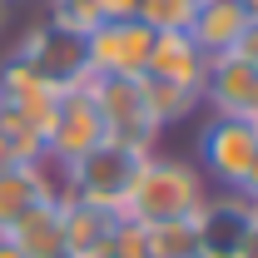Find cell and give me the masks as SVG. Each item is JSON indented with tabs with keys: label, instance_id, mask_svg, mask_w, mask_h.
Here are the masks:
<instances>
[{
	"label": "cell",
	"instance_id": "1",
	"mask_svg": "<svg viewBox=\"0 0 258 258\" xmlns=\"http://www.w3.org/2000/svg\"><path fill=\"white\" fill-rule=\"evenodd\" d=\"M209 199V184L204 174L194 169L189 159H174V154H144L134 184H129V199L119 209V219L129 224H174V219H194Z\"/></svg>",
	"mask_w": 258,
	"mask_h": 258
},
{
	"label": "cell",
	"instance_id": "2",
	"mask_svg": "<svg viewBox=\"0 0 258 258\" xmlns=\"http://www.w3.org/2000/svg\"><path fill=\"white\" fill-rule=\"evenodd\" d=\"M139 164H144L139 149H129L119 139H104L85 159H75L70 169H60V179H64V194H70V199H85V204H95V209L119 214L124 199H129V184H134V174H139Z\"/></svg>",
	"mask_w": 258,
	"mask_h": 258
},
{
	"label": "cell",
	"instance_id": "3",
	"mask_svg": "<svg viewBox=\"0 0 258 258\" xmlns=\"http://www.w3.org/2000/svg\"><path fill=\"white\" fill-rule=\"evenodd\" d=\"M15 55L30 64L50 90H60V95L95 80V70H90V50H85V35L64 30V25H55V20L30 25V30L15 40Z\"/></svg>",
	"mask_w": 258,
	"mask_h": 258
},
{
	"label": "cell",
	"instance_id": "4",
	"mask_svg": "<svg viewBox=\"0 0 258 258\" xmlns=\"http://www.w3.org/2000/svg\"><path fill=\"white\" fill-rule=\"evenodd\" d=\"M258 159V124L253 119H228V114H209V124L199 129V174H209L224 194H238Z\"/></svg>",
	"mask_w": 258,
	"mask_h": 258
},
{
	"label": "cell",
	"instance_id": "5",
	"mask_svg": "<svg viewBox=\"0 0 258 258\" xmlns=\"http://www.w3.org/2000/svg\"><path fill=\"white\" fill-rule=\"evenodd\" d=\"M90 95H95L99 114H104V129H109V139H119V144L139 149V154H154V144H159V134H164V129L149 119L139 80L95 75V80H90Z\"/></svg>",
	"mask_w": 258,
	"mask_h": 258
},
{
	"label": "cell",
	"instance_id": "6",
	"mask_svg": "<svg viewBox=\"0 0 258 258\" xmlns=\"http://www.w3.org/2000/svg\"><path fill=\"white\" fill-rule=\"evenodd\" d=\"M104 139H109V129H104V114H99L90 85L64 90L60 109H55V124H50V139H45V164L70 169L75 159H85L90 149H99Z\"/></svg>",
	"mask_w": 258,
	"mask_h": 258
},
{
	"label": "cell",
	"instance_id": "7",
	"mask_svg": "<svg viewBox=\"0 0 258 258\" xmlns=\"http://www.w3.org/2000/svg\"><path fill=\"white\" fill-rule=\"evenodd\" d=\"M90 50V70L95 75H119V80H139L149 70V50H154V30L134 15V20H99L85 35Z\"/></svg>",
	"mask_w": 258,
	"mask_h": 258
},
{
	"label": "cell",
	"instance_id": "8",
	"mask_svg": "<svg viewBox=\"0 0 258 258\" xmlns=\"http://www.w3.org/2000/svg\"><path fill=\"white\" fill-rule=\"evenodd\" d=\"M204 104H209V114L253 119V124H258V64H248L238 50H228V55H209Z\"/></svg>",
	"mask_w": 258,
	"mask_h": 258
},
{
	"label": "cell",
	"instance_id": "9",
	"mask_svg": "<svg viewBox=\"0 0 258 258\" xmlns=\"http://www.w3.org/2000/svg\"><path fill=\"white\" fill-rule=\"evenodd\" d=\"M194 228H199V248L214 258H238L248 228H253V204L238 199V194H209L204 209L194 214Z\"/></svg>",
	"mask_w": 258,
	"mask_h": 258
},
{
	"label": "cell",
	"instance_id": "10",
	"mask_svg": "<svg viewBox=\"0 0 258 258\" xmlns=\"http://www.w3.org/2000/svg\"><path fill=\"white\" fill-rule=\"evenodd\" d=\"M64 194V179L50 174V164H10L0 169V238L20 224L30 209Z\"/></svg>",
	"mask_w": 258,
	"mask_h": 258
},
{
	"label": "cell",
	"instance_id": "11",
	"mask_svg": "<svg viewBox=\"0 0 258 258\" xmlns=\"http://www.w3.org/2000/svg\"><path fill=\"white\" fill-rule=\"evenodd\" d=\"M154 80H169V85H184V90H199L204 95V75H209V55L199 50V40L189 30H159L154 35V50H149V70Z\"/></svg>",
	"mask_w": 258,
	"mask_h": 258
},
{
	"label": "cell",
	"instance_id": "12",
	"mask_svg": "<svg viewBox=\"0 0 258 258\" xmlns=\"http://www.w3.org/2000/svg\"><path fill=\"white\" fill-rule=\"evenodd\" d=\"M248 5L243 0H199V15H194V40H199V50L204 55H228V50H238V40L248 30Z\"/></svg>",
	"mask_w": 258,
	"mask_h": 258
},
{
	"label": "cell",
	"instance_id": "13",
	"mask_svg": "<svg viewBox=\"0 0 258 258\" xmlns=\"http://www.w3.org/2000/svg\"><path fill=\"white\" fill-rule=\"evenodd\" d=\"M60 224H64V253L80 258V253H90V248H99V243L114 238L119 214H109V209H95V204H85V199L60 194Z\"/></svg>",
	"mask_w": 258,
	"mask_h": 258
},
{
	"label": "cell",
	"instance_id": "14",
	"mask_svg": "<svg viewBox=\"0 0 258 258\" xmlns=\"http://www.w3.org/2000/svg\"><path fill=\"white\" fill-rule=\"evenodd\" d=\"M15 248L25 258H70L64 253V224H60V199H50V204H40L30 209L20 224L5 233Z\"/></svg>",
	"mask_w": 258,
	"mask_h": 258
},
{
	"label": "cell",
	"instance_id": "15",
	"mask_svg": "<svg viewBox=\"0 0 258 258\" xmlns=\"http://www.w3.org/2000/svg\"><path fill=\"white\" fill-rule=\"evenodd\" d=\"M139 90H144V109L159 129L184 124L194 109H204V95L199 90H184V85H169V80H154V75H139Z\"/></svg>",
	"mask_w": 258,
	"mask_h": 258
},
{
	"label": "cell",
	"instance_id": "16",
	"mask_svg": "<svg viewBox=\"0 0 258 258\" xmlns=\"http://www.w3.org/2000/svg\"><path fill=\"white\" fill-rule=\"evenodd\" d=\"M199 253L204 248H199L194 219H174V224H149L144 228V258H199Z\"/></svg>",
	"mask_w": 258,
	"mask_h": 258
},
{
	"label": "cell",
	"instance_id": "17",
	"mask_svg": "<svg viewBox=\"0 0 258 258\" xmlns=\"http://www.w3.org/2000/svg\"><path fill=\"white\" fill-rule=\"evenodd\" d=\"M194 15H199V0H139V20L149 30H194Z\"/></svg>",
	"mask_w": 258,
	"mask_h": 258
},
{
	"label": "cell",
	"instance_id": "18",
	"mask_svg": "<svg viewBox=\"0 0 258 258\" xmlns=\"http://www.w3.org/2000/svg\"><path fill=\"white\" fill-rule=\"evenodd\" d=\"M45 20H55V25H64L75 35H90L104 20V5L99 0H50V15Z\"/></svg>",
	"mask_w": 258,
	"mask_h": 258
},
{
	"label": "cell",
	"instance_id": "19",
	"mask_svg": "<svg viewBox=\"0 0 258 258\" xmlns=\"http://www.w3.org/2000/svg\"><path fill=\"white\" fill-rule=\"evenodd\" d=\"M238 55L248 64H258V20H248V30H243V40H238Z\"/></svg>",
	"mask_w": 258,
	"mask_h": 258
},
{
	"label": "cell",
	"instance_id": "20",
	"mask_svg": "<svg viewBox=\"0 0 258 258\" xmlns=\"http://www.w3.org/2000/svg\"><path fill=\"white\" fill-rule=\"evenodd\" d=\"M238 258H258V219H253V228H248V238H243Z\"/></svg>",
	"mask_w": 258,
	"mask_h": 258
},
{
	"label": "cell",
	"instance_id": "21",
	"mask_svg": "<svg viewBox=\"0 0 258 258\" xmlns=\"http://www.w3.org/2000/svg\"><path fill=\"white\" fill-rule=\"evenodd\" d=\"M80 258H119V253H114V243H99V248H90V253H80Z\"/></svg>",
	"mask_w": 258,
	"mask_h": 258
},
{
	"label": "cell",
	"instance_id": "22",
	"mask_svg": "<svg viewBox=\"0 0 258 258\" xmlns=\"http://www.w3.org/2000/svg\"><path fill=\"white\" fill-rule=\"evenodd\" d=\"M15 164V154H10V144H5V134H0V169H10Z\"/></svg>",
	"mask_w": 258,
	"mask_h": 258
},
{
	"label": "cell",
	"instance_id": "23",
	"mask_svg": "<svg viewBox=\"0 0 258 258\" xmlns=\"http://www.w3.org/2000/svg\"><path fill=\"white\" fill-rule=\"evenodd\" d=\"M0 258H25V253H20V248H15L10 238H0Z\"/></svg>",
	"mask_w": 258,
	"mask_h": 258
},
{
	"label": "cell",
	"instance_id": "24",
	"mask_svg": "<svg viewBox=\"0 0 258 258\" xmlns=\"http://www.w3.org/2000/svg\"><path fill=\"white\" fill-rule=\"evenodd\" d=\"M5 20H10V0H0V30H5Z\"/></svg>",
	"mask_w": 258,
	"mask_h": 258
},
{
	"label": "cell",
	"instance_id": "25",
	"mask_svg": "<svg viewBox=\"0 0 258 258\" xmlns=\"http://www.w3.org/2000/svg\"><path fill=\"white\" fill-rule=\"evenodd\" d=\"M243 5H248V15H253V20H258V0H243Z\"/></svg>",
	"mask_w": 258,
	"mask_h": 258
},
{
	"label": "cell",
	"instance_id": "26",
	"mask_svg": "<svg viewBox=\"0 0 258 258\" xmlns=\"http://www.w3.org/2000/svg\"><path fill=\"white\" fill-rule=\"evenodd\" d=\"M199 258H214V253H199Z\"/></svg>",
	"mask_w": 258,
	"mask_h": 258
},
{
	"label": "cell",
	"instance_id": "27",
	"mask_svg": "<svg viewBox=\"0 0 258 258\" xmlns=\"http://www.w3.org/2000/svg\"><path fill=\"white\" fill-rule=\"evenodd\" d=\"M10 5H20V0H10Z\"/></svg>",
	"mask_w": 258,
	"mask_h": 258
}]
</instances>
